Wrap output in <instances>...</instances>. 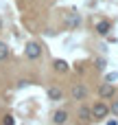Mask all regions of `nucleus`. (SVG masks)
I'll list each match as a JSON object with an SVG mask.
<instances>
[{
    "instance_id": "1",
    "label": "nucleus",
    "mask_w": 118,
    "mask_h": 125,
    "mask_svg": "<svg viewBox=\"0 0 118 125\" xmlns=\"http://www.w3.org/2000/svg\"><path fill=\"white\" fill-rule=\"evenodd\" d=\"M90 114H92V121H103L109 116V108L105 101H96L92 108H90Z\"/></svg>"
},
{
    "instance_id": "7",
    "label": "nucleus",
    "mask_w": 118,
    "mask_h": 125,
    "mask_svg": "<svg viewBox=\"0 0 118 125\" xmlns=\"http://www.w3.org/2000/svg\"><path fill=\"white\" fill-rule=\"evenodd\" d=\"M48 99H50V101H61V99H64V90H61L59 86H50V88H48Z\"/></svg>"
},
{
    "instance_id": "17",
    "label": "nucleus",
    "mask_w": 118,
    "mask_h": 125,
    "mask_svg": "<svg viewBox=\"0 0 118 125\" xmlns=\"http://www.w3.org/2000/svg\"><path fill=\"white\" fill-rule=\"evenodd\" d=\"M0 31H2V18H0Z\"/></svg>"
},
{
    "instance_id": "8",
    "label": "nucleus",
    "mask_w": 118,
    "mask_h": 125,
    "mask_svg": "<svg viewBox=\"0 0 118 125\" xmlns=\"http://www.w3.org/2000/svg\"><path fill=\"white\" fill-rule=\"evenodd\" d=\"M53 123L55 125H66L68 123V112H66V110H57V112L53 114Z\"/></svg>"
},
{
    "instance_id": "15",
    "label": "nucleus",
    "mask_w": 118,
    "mask_h": 125,
    "mask_svg": "<svg viewBox=\"0 0 118 125\" xmlns=\"http://www.w3.org/2000/svg\"><path fill=\"white\" fill-rule=\"evenodd\" d=\"M96 68L99 70H105V59L103 57H96Z\"/></svg>"
},
{
    "instance_id": "4",
    "label": "nucleus",
    "mask_w": 118,
    "mask_h": 125,
    "mask_svg": "<svg viewBox=\"0 0 118 125\" xmlns=\"http://www.w3.org/2000/svg\"><path fill=\"white\" fill-rule=\"evenodd\" d=\"M99 97H101V99H114V97H116V86H114V83H107V81L101 83V86H99Z\"/></svg>"
},
{
    "instance_id": "10",
    "label": "nucleus",
    "mask_w": 118,
    "mask_h": 125,
    "mask_svg": "<svg viewBox=\"0 0 118 125\" xmlns=\"http://www.w3.org/2000/svg\"><path fill=\"white\" fill-rule=\"evenodd\" d=\"M79 24H81V18H79L77 13L68 15V26H70V29H74V26H79Z\"/></svg>"
},
{
    "instance_id": "14",
    "label": "nucleus",
    "mask_w": 118,
    "mask_h": 125,
    "mask_svg": "<svg viewBox=\"0 0 118 125\" xmlns=\"http://www.w3.org/2000/svg\"><path fill=\"white\" fill-rule=\"evenodd\" d=\"M116 79H118V73H109V75H105V81H107V83H114Z\"/></svg>"
},
{
    "instance_id": "6",
    "label": "nucleus",
    "mask_w": 118,
    "mask_h": 125,
    "mask_svg": "<svg viewBox=\"0 0 118 125\" xmlns=\"http://www.w3.org/2000/svg\"><path fill=\"white\" fill-rule=\"evenodd\" d=\"M77 116H79V125L92 123V114H90V108H88V105H81L79 112H77Z\"/></svg>"
},
{
    "instance_id": "11",
    "label": "nucleus",
    "mask_w": 118,
    "mask_h": 125,
    "mask_svg": "<svg viewBox=\"0 0 118 125\" xmlns=\"http://www.w3.org/2000/svg\"><path fill=\"white\" fill-rule=\"evenodd\" d=\"M9 57V46H7V42H0V62H4Z\"/></svg>"
},
{
    "instance_id": "3",
    "label": "nucleus",
    "mask_w": 118,
    "mask_h": 125,
    "mask_svg": "<svg viewBox=\"0 0 118 125\" xmlns=\"http://www.w3.org/2000/svg\"><path fill=\"white\" fill-rule=\"evenodd\" d=\"M70 97H72V101H83V99L88 97V88H85L83 83H72Z\"/></svg>"
},
{
    "instance_id": "5",
    "label": "nucleus",
    "mask_w": 118,
    "mask_h": 125,
    "mask_svg": "<svg viewBox=\"0 0 118 125\" xmlns=\"http://www.w3.org/2000/svg\"><path fill=\"white\" fill-rule=\"evenodd\" d=\"M94 31H96L101 37H107V35L112 33V22H109V20H99V22L94 24Z\"/></svg>"
},
{
    "instance_id": "2",
    "label": "nucleus",
    "mask_w": 118,
    "mask_h": 125,
    "mask_svg": "<svg viewBox=\"0 0 118 125\" xmlns=\"http://www.w3.org/2000/svg\"><path fill=\"white\" fill-rule=\"evenodd\" d=\"M24 55H26L28 59H39V57H42V44H39V42H28V44L24 46Z\"/></svg>"
},
{
    "instance_id": "13",
    "label": "nucleus",
    "mask_w": 118,
    "mask_h": 125,
    "mask_svg": "<svg viewBox=\"0 0 118 125\" xmlns=\"http://www.w3.org/2000/svg\"><path fill=\"white\" fill-rule=\"evenodd\" d=\"M2 125H15V119H13L11 114H4V116H2Z\"/></svg>"
},
{
    "instance_id": "12",
    "label": "nucleus",
    "mask_w": 118,
    "mask_h": 125,
    "mask_svg": "<svg viewBox=\"0 0 118 125\" xmlns=\"http://www.w3.org/2000/svg\"><path fill=\"white\" fill-rule=\"evenodd\" d=\"M107 108H109V114L118 116V99H112V105H107Z\"/></svg>"
},
{
    "instance_id": "9",
    "label": "nucleus",
    "mask_w": 118,
    "mask_h": 125,
    "mask_svg": "<svg viewBox=\"0 0 118 125\" xmlns=\"http://www.w3.org/2000/svg\"><path fill=\"white\" fill-rule=\"evenodd\" d=\"M53 68H55L57 73H68V62H64V59H55V62H53Z\"/></svg>"
},
{
    "instance_id": "16",
    "label": "nucleus",
    "mask_w": 118,
    "mask_h": 125,
    "mask_svg": "<svg viewBox=\"0 0 118 125\" xmlns=\"http://www.w3.org/2000/svg\"><path fill=\"white\" fill-rule=\"evenodd\" d=\"M107 125H118V121H107Z\"/></svg>"
}]
</instances>
